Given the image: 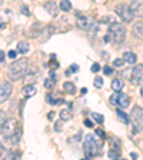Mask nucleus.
<instances>
[{"mask_svg": "<svg viewBox=\"0 0 143 160\" xmlns=\"http://www.w3.org/2000/svg\"><path fill=\"white\" fill-rule=\"evenodd\" d=\"M59 9H60L62 12H65V13L70 12V10H72V3L69 1V0H62V1H60V6H59Z\"/></svg>", "mask_w": 143, "mask_h": 160, "instance_id": "obj_19", "label": "nucleus"}, {"mask_svg": "<svg viewBox=\"0 0 143 160\" xmlns=\"http://www.w3.org/2000/svg\"><path fill=\"white\" fill-rule=\"evenodd\" d=\"M130 156H132L133 159H137V154L136 153H130Z\"/></svg>", "mask_w": 143, "mask_h": 160, "instance_id": "obj_42", "label": "nucleus"}, {"mask_svg": "<svg viewBox=\"0 0 143 160\" xmlns=\"http://www.w3.org/2000/svg\"><path fill=\"white\" fill-rule=\"evenodd\" d=\"M130 123L133 124V132L139 133L143 130V107L135 106L130 113Z\"/></svg>", "mask_w": 143, "mask_h": 160, "instance_id": "obj_4", "label": "nucleus"}, {"mask_svg": "<svg viewBox=\"0 0 143 160\" xmlns=\"http://www.w3.org/2000/svg\"><path fill=\"white\" fill-rule=\"evenodd\" d=\"M1 27H3V25H1V23H0V29H1Z\"/></svg>", "mask_w": 143, "mask_h": 160, "instance_id": "obj_44", "label": "nucleus"}, {"mask_svg": "<svg viewBox=\"0 0 143 160\" xmlns=\"http://www.w3.org/2000/svg\"><path fill=\"white\" fill-rule=\"evenodd\" d=\"M116 115H117V117H119V119H120V120H122V122L124 123V124H127V123L130 122V117L127 115H126V113H124L123 110L120 109V107H119V109L116 110Z\"/></svg>", "mask_w": 143, "mask_h": 160, "instance_id": "obj_17", "label": "nucleus"}, {"mask_svg": "<svg viewBox=\"0 0 143 160\" xmlns=\"http://www.w3.org/2000/svg\"><path fill=\"white\" fill-rule=\"evenodd\" d=\"M59 116H60V120L67 122V120H70V119H72V112L69 109H63L60 113H59Z\"/></svg>", "mask_w": 143, "mask_h": 160, "instance_id": "obj_20", "label": "nucleus"}, {"mask_svg": "<svg viewBox=\"0 0 143 160\" xmlns=\"http://www.w3.org/2000/svg\"><path fill=\"white\" fill-rule=\"evenodd\" d=\"M1 1H3V0H0V4H1Z\"/></svg>", "mask_w": 143, "mask_h": 160, "instance_id": "obj_45", "label": "nucleus"}, {"mask_svg": "<svg viewBox=\"0 0 143 160\" xmlns=\"http://www.w3.org/2000/svg\"><path fill=\"white\" fill-rule=\"evenodd\" d=\"M63 89L66 90V93H69V95H74L76 93V86L74 83H72V82H66L63 84Z\"/></svg>", "mask_w": 143, "mask_h": 160, "instance_id": "obj_18", "label": "nucleus"}, {"mask_svg": "<svg viewBox=\"0 0 143 160\" xmlns=\"http://www.w3.org/2000/svg\"><path fill=\"white\" fill-rule=\"evenodd\" d=\"M129 7L132 10V13H133V16L143 17V0H135Z\"/></svg>", "mask_w": 143, "mask_h": 160, "instance_id": "obj_11", "label": "nucleus"}, {"mask_svg": "<svg viewBox=\"0 0 143 160\" xmlns=\"http://www.w3.org/2000/svg\"><path fill=\"white\" fill-rule=\"evenodd\" d=\"M85 126L86 127H93V122L90 119H85Z\"/></svg>", "mask_w": 143, "mask_h": 160, "instance_id": "obj_34", "label": "nucleus"}, {"mask_svg": "<svg viewBox=\"0 0 143 160\" xmlns=\"http://www.w3.org/2000/svg\"><path fill=\"white\" fill-rule=\"evenodd\" d=\"M110 20H112V17L110 16H107V17H103V19H102V23H109Z\"/></svg>", "mask_w": 143, "mask_h": 160, "instance_id": "obj_36", "label": "nucleus"}, {"mask_svg": "<svg viewBox=\"0 0 143 160\" xmlns=\"http://www.w3.org/2000/svg\"><path fill=\"white\" fill-rule=\"evenodd\" d=\"M130 82L133 84H143V64H137L136 67H133Z\"/></svg>", "mask_w": 143, "mask_h": 160, "instance_id": "obj_8", "label": "nucleus"}, {"mask_svg": "<svg viewBox=\"0 0 143 160\" xmlns=\"http://www.w3.org/2000/svg\"><path fill=\"white\" fill-rule=\"evenodd\" d=\"M80 93H82V95H86V93H87V89H86V87L80 89Z\"/></svg>", "mask_w": 143, "mask_h": 160, "instance_id": "obj_40", "label": "nucleus"}, {"mask_svg": "<svg viewBox=\"0 0 143 160\" xmlns=\"http://www.w3.org/2000/svg\"><path fill=\"white\" fill-rule=\"evenodd\" d=\"M22 14H25V16H27V17H29V16H30L29 7H27V6H23V7H22Z\"/></svg>", "mask_w": 143, "mask_h": 160, "instance_id": "obj_30", "label": "nucleus"}, {"mask_svg": "<svg viewBox=\"0 0 143 160\" xmlns=\"http://www.w3.org/2000/svg\"><path fill=\"white\" fill-rule=\"evenodd\" d=\"M25 80H26V84H30L32 82H34L36 79H34V76H32V74H30V76H27V79H25Z\"/></svg>", "mask_w": 143, "mask_h": 160, "instance_id": "obj_33", "label": "nucleus"}, {"mask_svg": "<svg viewBox=\"0 0 143 160\" xmlns=\"http://www.w3.org/2000/svg\"><path fill=\"white\" fill-rule=\"evenodd\" d=\"M37 93V90L34 87V84H25L23 86V95L26 97H33Z\"/></svg>", "mask_w": 143, "mask_h": 160, "instance_id": "obj_14", "label": "nucleus"}, {"mask_svg": "<svg viewBox=\"0 0 143 160\" xmlns=\"http://www.w3.org/2000/svg\"><path fill=\"white\" fill-rule=\"evenodd\" d=\"M92 117H93V119H95V120H96L99 124H103L104 117L102 115H99V113H95V112H93V113H92Z\"/></svg>", "mask_w": 143, "mask_h": 160, "instance_id": "obj_24", "label": "nucleus"}, {"mask_svg": "<svg viewBox=\"0 0 143 160\" xmlns=\"http://www.w3.org/2000/svg\"><path fill=\"white\" fill-rule=\"evenodd\" d=\"M123 86H124V82L120 80V79H113L112 80V89L115 90V92H120V90L123 89Z\"/></svg>", "mask_w": 143, "mask_h": 160, "instance_id": "obj_16", "label": "nucleus"}, {"mask_svg": "<svg viewBox=\"0 0 143 160\" xmlns=\"http://www.w3.org/2000/svg\"><path fill=\"white\" fill-rule=\"evenodd\" d=\"M107 156H109V159H120V150L119 149H112L107 153Z\"/></svg>", "mask_w": 143, "mask_h": 160, "instance_id": "obj_23", "label": "nucleus"}, {"mask_svg": "<svg viewBox=\"0 0 143 160\" xmlns=\"http://www.w3.org/2000/svg\"><path fill=\"white\" fill-rule=\"evenodd\" d=\"M77 27L82 29V30H92V27L95 25V22L90 19V17H86V16H80L77 19Z\"/></svg>", "mask_w": 143, "mask_h": 160, "instance_id": "obj_10", "label": "nucleus"}, {"mask_svg": "<svg viewBox=\"0 0 143 160\" xmlns=\"http://www.w3.org/2000/svg\"><path fill=\"white\" fill-rule=\"evenodd\" d=\"M112 73H113V69H112V67H104V74H106V76H110Z\"/></svg>", "mask_w": 143, "mask_h": 160, "instance_id": "obj_35", "label": "nucleus"}, {"mask_svg": "<svg viewBox=\"0 0 143 160\" xmlns=\"http://www.w3.org/2000/svg\"><path fill=\"white\" fill-rule=\"evenodd\" d=\"M12 84L9 83V82H3V83L0 84V104L1 103H4L9 99V96L12 95Z\"/></svg>", "mask_w": 143, "mask_h": 160, "instance_id": "obj_9", "label": "nucleus"}, {"mask_svg": "<svg viewBox=\"0 0 143 160\" xmlns=\"http://www.w3.org/2000/svg\"><path fill=\"white\" fill-rule=\"evenodd\" d=\"M104 42H106V43H107V42H110V37H109V34H107V36H104Z\"/></svg>", "mask_w": 143, "mask_h": 160, "instance_id": "obj_41", "label": "nucleus"}, {"mask_svg": "<svg viewBox=\"0 0 143 160\" xmlns=\"http://www.w3.org/2000/svg\"><path fill=\"white\" fill-rule=\"evenodd\" d=\"M100 153V143L96 141V139L92 135L86 136L85 140V156L86 159H90V157H95L96 154Z\"/></svg>", "mask_w": 143, "mask_h": 160, "instance_id": "obj_5", "label": "nucleus"}, {"mask_svg": "<svg viewBox=\"0 0 143 160\" xmlns=\"http://www.w3.org/2000/svg\"><path fill=\"white\" fill-rule=\"evenodd\" d=\"M54 86H56V79L50 77V79H46L45 80V87L47 90H53L54 89Z\"/></svg>", "mask_w": 143, "mask_h": 160, "instance_id": "obj_22", "label": "nucleus"}, {"mask_svg": "<svg viewBox=\"0 0 143 160\" xmlns=\"http://www.w3.org/2000/svg\"><path fill=\"white\" fill-rule=\"evenodd\" d=\"M96 135L99 136V137H100V139H106V133H104L103 130H102V129H96Z\"/></svg>", "mask_w": 143, "mask_h": 160, "instance_id": "obj_27", "label": "nucleus"}, {"mask_svg": "<svg viewBox=\"0 0 143 160\" xmlns=\"http://www.w3.org/2000/svg\"><path fill=\"white\" fill-rule=\"evenodd\" d=\"M115 12H116L117 16L123 20V22H126V23H130V22L133 20V17H135L133 13H132V10H130L129 4H126V3L117 4V6L115 7Z\"/></svg>", "mask_w": 143, "mask_h": 160, "instance_id": "obj_6", "label": "nucleus"}, {"mask_svg": "<svg viewBox=\"0 0 143 160\" xmlns=\"http://www.w3.org/2000/svg\"><path fill=\"white\" fill-rule=\"evenodd\" d=\"M123 60L126 62V63H130V64H133V63H136V60H137V56L135 54V53H132V51H126L123 54Z\"/></svg>", "mask_w": 143, "mask_h": 160, "instance_id": "obj_15", "label": "nucleus"}, {"mask_svg": "<svg viewBox=\"0 0 143 160\" xmlns=\"http://www.w3.org/2000/svg\"><path fill=\"white\" fill-rule=\"evenodd\" d=\"M99 70H100V64H99V63H93V64H92V71H93V73H98Z\"/></svg>", "mask_w": 143, "mask_h": 160, "instance_id": "obj_29", "label": "nucleus"}, {"mask_svg": "<svg viewBox=\"0 0 143 160\" xmlns=\"http://www.w3.org/2000/svg\"><path fill=\"white\" fill-rule=\"evenodd\" d=\"M27 64H29V62H27L26 57L19 59V60H14L13 63L9 66V70H7V74H9V77H10L13 82H16V80H20L22 77L26 74Z\"/></svg>", "mask_w": 143, "mask_h": 160, "instance_id": "obj_2", "label": "nucleus"}, {"mask_svg": "<svg viewBox=\"0 0 143 160\" xmlns=\"http://www.w3.org/2000/svg\"><path fill=\"white\" fill-rule=\"evenodd\" d=\"M3 59H4V51L0 50V62H3Z\"/></svg>", "mask_w": 143, "mask_h": 160, "instance_id": "obj_39", "label": "nucleus"}, {"mask_svg": "<svg viewBox=\"0 0 143 160\" xmlns=\"http://www.w3.org/2000/svg\"><path fill=\"white\" fill-rule=\"evenodd\" d=\"M107 34L109 37L112 39L113 43L116 45H122L126 39V27H124L122 23H110L109 25V30H107Z\"/></svg>", "mask_w": 143, "mask_h": 160, "instance_id": "obj_3", "label": "nucleus"}, {"mask_svg": "<svg viewBox=\"0 0 143 160\" xmlns=\"http://www.w3.org/2000/svg\"><path fill=\"white\" fill-rule=\"evenodd\" d=\"M17 51L22 53V54H26L27 51H29V43H27V42H19V45H17Z\"/></svg>", "mask_w": 143, "mask_h": 160, "instance_id": "obj_21", "label": "nucleus"}, {"mask_svg": "<svg viewBox=\"0 0 143 160\" xmlns=\"http://www.w3.org/2000/svg\"><path fill=\"white\" fill-rule=\"evenodd\" d=\"M124 63L123 59H115V62H113V64H115V67H122Z\"/></svg>", "mask_w": 143, "mask_h": 160, "instance_id": "obj_26", "label": "nucleus"}, {"mask_svg": "<svg viewBox=\"0 0 143 160\" xmlns=\"http://www.w3.org/2000/svg\"><path fill=\"white\" fill-rule=\"evenodd\" d=\"M47 117H49V120H53V119H54V112H50Z\"/></svg>", "mask_w": 143, "mask_h": 160, "instance_id": "obj_37", "label": "nucleus"}, {"mask_svg": "<svg viewBox=\"0 0 143 160\" xmlns=\"http://www.w3.org/2000/svg\"><path fill=\"white\" fill-rule=\"evenodd\" d=\"M1 136L3 139L9 143H19L20 139H22V129H20V124L16 119H6V122L1 124Z\"/></svg>", "mask_w": 143, "mask_h": 160, "instance_id": "obj_1", "label": "nucleus"}, {"mask_svg": "<svg viewBox=\"0 0 143 160\" xmlns=\"http://www.w3.org/2000/svg\"><path fill=\"white\" fill-rule=\"evenodd\" d=\"M7 56L10 59H16V56H17V50H10L9 53H7Z\"/></svg>", "mask_w": 143, "mask_h": 160, "instance_id": "obj_31", "label": "nucleus"}, {"mask_svg": "<svg viewBox=\"0 0 143 160\" xmlns=\"http://www.w3.org/2000/svg\"><path fill=\"white\" fill-rule=\"evenodd\" d=\"M45 9L47 10V13L52 16V17H56L57 16V4L54 1H46L45 3Z\"/></svg>", "mask_w": 143, "mask_h": 160, "instance_id": "obj_13", "label": "nucleus"}, {"mask_svg": "<svg viewBox=\"0 0 143 160\" xmlns=\"http://www.w3.org/2000/svg\"><path fill=\"white\" fill-rule=\"evenodd\" d=\"M102 86H103V77H100V76L95 77V87H98V89H100Z\"/></svg>", "mask_w": 143, "mask_h": 160, "instance_id": "obj_25", "label": "nucleus"}, {"mask_svg": "<svg viewBox=\"0 0 143 160\" xmlns=\"http://www.w3.org/2000/svg\"><path fill=\"white\" fill-rule=\"evenodd\" d=\"M110 103L112 104H116L117 107H120V109H126L130 104V97L127 95L122 93V92H115V95L110 96Z\"/></svg>", "mask_w": 143, "mask_h": 160, "instance_id": "obj_7", "label": "nucleus"}, {"mask_svg": "<svg viewBox=\"0 0 143 160\" xmlns=\"http://www.w3.org/2000/svg\"><path fill=\"white\" fill-rule=\"evenodd\" d=\"M4 122H6V113L0 110V127H1V124H3Z\"/></svg>", "mask_w": 143, "mask_h": 160, "instance_id": "obj_28", "label": "nucleus"}, {"mask_svg": "<svg viewBox=\"0 0 143 160\" xmlns=\"http://www.w3.org/2000/svg\"><path fill=\"white\" fill-rule=\"evenodd\" d=\"M132 33H133V36L139 40H143V22H137L133 25L132 27Z\"/></svg>", "mask_w": 143, "mask_h": 160, "instance_id": "obj_12", "label": "nucleus"}, {"mask_svg": "<svg viewBox=\"0 0 143 160\" xmlns=\"http://www.w3.org/2000/svg\"><path fill=\"white\" fill-rule=\"evenodd\" d=\"M77 70H79V66H77L76 63H73V64L70 66V71H72V73H76Z\"/></svg>", "mask_w": 143, "mask_h": 160, "instance_id": "obj_32", "label": "nucleus"}, {"mask_svg": "<svg viewBox=\"0 0 143 160\" xmlns=\"http://www.w3.org/2000/svg\"><path fill=\"white\" fill-rule=\"evenodd\" d=\"M3 153H4V147H3V144H1V141H0V157H1Z\"/></svg>", "mask_w": 143, "mask_h": 160, "instance_id": "obj_38", "label": "nucleus"}, {"mask_svg": "<svg viewBox=\"0 0 143 160\" xmlns=\"http://www.w3.org/2000/svg\"><path fill=\"white\" fill-rule=\"evenodd\" d=\"M140 96H143V87L140 89Z\"/></svg>", "mask_w": 143, "mask_h": 160, "instance_id": "obj_43", "label": "nucleus"}]
</instances>
